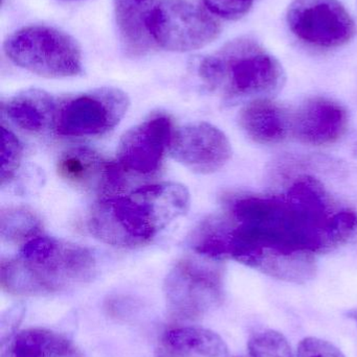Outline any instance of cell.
<instances>
[{
	"label": "cell",
	"mask_w": 357,
	"mask_h": 357,
	"mask_svg": "<svg viewBox=\"0 0 357 357\" xmlns=\"http://www.w3.org/2000/svg\"><path fill=\"white\" fill-rule=\"evenodd\" d=\"M190 203V193L184 185H147L129 195L96 202L88 215V230L96 239L113 247H140L187 214Z\"/></svg>",
	"instance_id": "1"
},
{
	"label": "cell",
	"mask_w": 357,
	"mask_h": 357,
	"mask_svg": "<svg viewBox=\"0 0 357 357\" xmlns=\"http://www.w3.org/2000/svg\"><path fill=\"white\" fill-rule=\"evenodd\" d=\"M199 75L228 104L274 98L286 82L278 59L252 37L232 40L203 59Z\"/></svg>",
	"instance_id": "2"
},
{
	"label": "cell",
	"mask_w": 357,
	"mask_h": 357,
	"mask_svg": "<svg viewBox=\"0 0 357 357\" xmlns=\"http://www.w3.org/2000/svg\"><path fill=\"white\" fill-rule=\"evenodd\" d=\"M96 261L87 248L54 241L48 255L37 260L2 259L0 282L6 293L38 297L58 293L67 287L88 282L96 274Z\"/></svg>",
	"instance_id": "3"
},
{
	"label": "cell",
	"mask_w": 357,
	"mask_h": 357,
	"mask_svg": "<svg viewBox=\"0 0 357 357\" xmlns=\"http://www.w3.org/2000/svg\"><path fill=\"white\" fill-rule=\"evenodd\" d=\"M4 52L17 66L40 77L61 79L82 73L79 44L54 27L31 25L18 29L4 42Z\"/></svg>",
	"instance_id": "4"
},
{
	"label": "cell",
	"mask_w": 357,
	"mask_h": 357,
	"mask_svg": "<svg viewBox=\"0 0 357 357\" xmlns=\"http://www.w3.org/2000/svg\"><path fill=\"white\" fill-rule=\"evenodd\" d=\"M163 294L168 310L174 319L199 320L224 302L221 268L192 258L180 260L168 273Z\"/></svg>",
	"instance_id": "5"
},
{
	"label": "cell",
	"mask_w": 357,
	"mask_h": 357,
	"mask_svg": "<svg viewBox=\"0 0 357 357\" xmlns=\"http://www.w3.org/2000/svg\"><path fill=\"white\" fill-rule=\"evenodd\" d=\"M149 29L157 46L187 52L205 47L217 39L219 22L191 0H161L149 17Z\"/></svg>",
	"instance_id": "6"
},
{
	"label": "cell",
	"mask_w": 357,
	"mask_h": 357,
	"mask_svg": "<svg viewBox=\"0 0 357 357\" xmlns=\"http://www.w3.org/2000/svg\"><path fill=\"white\" fill-rule=\"evenodd\" d=\"M127 94L102 87L69 98L57 108L54 129L64 137L104 135L115 129L129 108Z\"/></svg>",
	"instance_id": "7"
},
{
	"label": "cell",
	"mask_w": 357,
	"mask_h": 357,
	"mask_svg": "<svg viewBox=\"0 0 357 357\" xmlns=\"http://www.w3.org/2000/svg\"><path fill=\"white\" fill-rule=\"evenodd\" d=\"M287 23L296 37L318 47H340L356 33L354 19L337 0H293Z\"/></svg>",
	"instance_id": "8"
},
{
	"label": "cell",
	"mask_w": 357,
	"mask_h": 357,
	"mask_svg": "<svg viewBox=\"0 0 357 357\" xmlns=\"http://www.w3.org/2000/svg\"><path fill=\"white\" fill-rule=\"evenodd\" d=\"M172 158L193 173L211 175L220 171L232 157L228 136L209 123H194L176 132L172 139Z\"/></svg>",
	"instance_id": "9"
},
{
	"label": "cell",
	"mask_w": 357,
	"mask_h": 357,
	"mask_svg": "<svg viewBox=\"0 0 357 357\" xmlns=\"http://www.w3.org/2000/svg\"><path fill=\"white\" fill-rule=\"evenodd\" d=\"M173 136L170 117L154 115L124 134L117 146V162L132 173H155L171 146Z\"/></svg>",
	"instance_id": "10"
},
{
	"label": "cell",
	"mask_w": 357,
	"mask_h": 357,
	"mask_svg": "<svg viewBox=\"0 0 357 357\" xmlns=\"http://www.w3.org/2000/svg\"><path fill=\"white\" fill-rule=\"evenodd\" d=\"M345 107L331 98H309L291 115V134L302 144L324 146L339 142L348 129Z\"/></svg>",
	"instance_id": "11"
},
{
	"label": "cell",
	"mask_w": 357,
	"mask_h": 357,
	"mask_svg": "<svg viewBox=\"0 0 357 357\" xmlns=\"http://www.w3.org/2000/svg\"><path fill=\"white\" fill-rule=\"evenodd\" d=\"M119 167L94 151L81 146L63 153L57 163L60 178L84 191L117 190L123 184Z\"/></svg>",
	"instance_id": "12"
},
{
	"label": "cell",
	"mask_w": 357,
	"mask_h": 357,
	"mask_svg": "<svg viewBox=\"0 0 357 357\" xmlns=\"http://www.w3.org/2000/svg\"><path fill=\"white\" fill-rule=\"evenodd\" d=\"M238 123L249 139L262 146L281 144L291 134V115L272 98L247 102L239 112Z\"/></svg>",
	"instance_id": "13"
},
{
	"label": "cell",
	"mask_w": 357,
	"mask_h": 357,
	"mask_svg": "<svg viewBox=\"0 0 357 357\" xmlns=\"http://www.w3.org/2000/svg\"><path fill=\"white\" fill-rule=\"evenodd\" d=\"M156 3L157 0H115V22L128 56H145L156 46L149 29V17Z\"/></svg>",
	"instance_id": "14"
},
{
	"label": "cell",
	"mask_w": 357,
	"mask_h": 357,
	"mask_svg": "<svg viewBox=\"0 0 357 357\" xmlns=\"http://www.w3.org/2000/svg\"><path fill=\"white\" fill-rule=\"evenodd\" d=\"M57 108L58 106L50 94L39 89H29L8 100L4 111L8 119L19 129L38 134L54 128Z\"/></svg>",
	"instance_id": "15"
},
{
	"label": "cell",
	"mask_w": 357,
	"mask_h": 357,
	"mask_svg": "<svg viewBox=\"0 0 357 357\" xmlns=\"http://www.w3.org/2000/svg\"><path fill=\"white\" fill-rule=\"evenodd\" d=\"M255 268L279 280L306 283L316 277L318 266L312 252L260 248Z\"/></svg>",
	"instance_id": "16"
},
{
	"label": "cell",
	"mask_w": 357,
	"mask_h": 357,
	"mask_svg": "<svg viewBox=\"0 0 357 357\" xmlns=\"http://www.w3.org/2000/svg\"><path fill=\"white\" fill-rule=\"evenodd\" d=\"M161 344L171 356L226 357L228 354L222 337L203 327H174L163 333Z\"/></svg>",
	"instance_id": "17"
},
{
	"label": "cell",
	"mask_w": 357,
	"mask_h": 357,
	"mask_svg": "<svg viewBox=\"0 0 357 357\" xmlns=\"http://www.w3.org/2000/svg\"><path fill=\"white\" fill-rule=\"evenodd\" d=\"M1 357H62L73 349L71 341L46 328H29L2 344Z\"/></svg>",
	"instance_id": "18"
},
{
	"label": "cell",
	"mask_w": 357,
	"mask_h": 357,
	"mask_svg": "<svg viewBox=\"0 0 357 357\" xmlns=\"http://www.w3.org/2000/svg\"><path fill=\"white\" fill-rule=\"evenodd\" d=\"M40 229L39 218L27 208L8 207L1 210L0 231L2 239L8 243L29 241L36 237Z\"/></svg>",
	"instance_id": "19"
},
{
	"label": "cell",
	"mask_w": 357,
	"mask_h": 357,
	"mask_svg": "<svg viewBox=\"0 0 357 357\" xmlns=\"http://www.w3.org/2000/svg\"><path fill=\"white\" fill-rule=\"evenodd\" d=\"M249 350L252 357H293L285 335L272 329L254 335L249 342Z\"/></svg>",
	"instance_id": "20"
},
{
	"label": "cell",
	"mask_w": 357,
	"mask_h": 357,
	"mask_svg": "<svg viewBox=\"0 0 357 357\" xmlns=\"http://www.w3.org/2000/svg\"><path fill=\"white\" fill-rule=\"evenodd\" d=\"M357 233V214L349 209L335 212L327 225L326 239L329 251L345 245Z\"/></svg>",
	"instance_id": "21"
},
{
	"label": "cell",
	"mask_w": 357,
	"mask_h": 357,
	"mask_svg": "<svg viewBox=\"0 0 357 357\" xmlns=\"http://www.w3.org/2000/svg\"><path fill=\"white\" fill-rule=\"evenodd\" d=\"M1 184L4 185L16 175L22 159L23 149L15 134L4 127L1 128Z\"/></svg>",
	"instance_id": "22"
},
{
	"label": "cell",
	"mask_w": 357,
	"mask_h": 357,
	"mask_svg": "<svg viewBox=\"0 0 357 357\" xmlns=\"http://www.w3.org/2000/svg\"><path fill=\"white\" fill-rule=\"evenodd\" d=\"M257 0H203L212 14L228 20L242 18L253 8Z\"/></svg>",
	"instance_id": "23"
},
{
	"label": "cell",
	"mask_w": 357,
	"mask_h": 357,
	"mask_svg": "<svg viewBox=\"0 0 357 357\" xmlns=\"http://www.w3.org/2000/svg\"><path fill=\"white\" fill-rule=\"evenodd\" d=\"M297 357H346L333 344L318 337H306L298 346Z\"/></svg>",
	"instance_id": "24"
},
{
	"label": "cell",
	"mask_w": 357,
	"mask_h": 357,
	"mask_svg": "<svg viewBox=\"0 0 357 357\" xmlns=\"http://www.w3.org/2000/svg\"><path fill=\"white\" fill-rule=\"evenodd\" d=\"M347 317L348 318L351 319V320H354L357 324V308L349 310V312H347Z\"/></svg>",
	"instance_id": "25"
},
{
	"label": "cell",
	"mask_w": 357,
	"mask_h": 357,
	"mask_svg": "<svg viewBox=\"0 0 357 357\" xmlns=\"http://www.w3.org/2000/svg\"><path fill=\"white\" fill-rule=\"evenodd\" d=\"M62 357H82L81 354H79V352L77 351V350L73 348V350H71V352H68V354H65L64 356Z\"/></svg>",
	"instance_id": "26"
},
{
	"label": "cell",
	"mask_w": 357,
	"mask_h": 357,
	"mask_svg": "<svg viewBox=\"0 0 357 357\" xmlns=\"http://www.w3.org/2000/svg\"><path fill=\"white\" fill-rule=\"evenodd\" d=\"M354 156H356V158L357 159V142L356 144H354Z\"/></svg>",
	"instance_id": "27"
}]
</instances>
